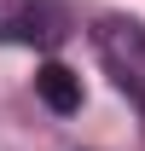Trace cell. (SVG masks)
<instances>
[{
    "mask_svg": "<svg viewBox=\"0 0 145 151\" xmlns=\"http://www.w3.org/2000/svg\"><path fill=\"white\" fill-rule=\"evenodd\" d=\"M35 93H41V105L52 116H75L81 111V76L70 64H41L35 70Z\"/></svg>",
    "mask_w": 145,
    "mask_h": 151,
    "instance_id": "cell-3",
    "label": "cell"
},
{
    "mask_svg": "<svg viewBox=\"0 0 145 151\" xmlns=\"http://www.w3.org/2000/svg\"><path fill=\"white\" fill-rule=\"evenodd\" d=\"M93 47H99V58H105L110 81H116L128 99L145 105V29L134 18H99L93 23Z\"/></svg>",
    "mask_w": 145,
    "mask_h": 151,
    "instance_id": "cell-1",
    "label": "cell"
},
{
    "mask_svg": "<svg viewBox=\"0 0 145 151\" xmlns=\"http://www.w3.org/2000/svg\"><path fill=\"white\" fill-rule=\"evenodd\" d=\"M12 41H23V47H58L64 41V12H58L52 0H12V12H6V23H0Z\"/></svg>",
    "mask_w": 145,
    "mask_h": 151,
    "instance_id": "cell-2",
    "label": "cell"
}]
</instances>
